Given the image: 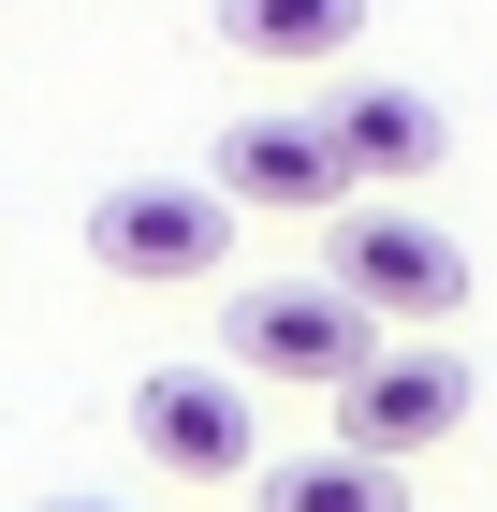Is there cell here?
<instances>
[{"label": "cell", "instance_id": "cell-4", "mask_svg": "<svg viewBox=\"0 0 497 512\" xmlns=\"http://www.w3.org/2000/svg\"><path fill=\"white\" fill-rule=\"evenodd\" d=\"M132 454L176 483H234L264 469V425H249V366H147L132 381Z\"/></svg>", "mask_w": 497, "mask_h": 512}, {"label": "cell", "instance_id": "cell-1", "mask_svg": "<svg viewBox=\"0 0 497 512\" xmlns=\"http://www.w3.org/2000/svg\"><path fill=\"white\" fill-rule=\"evenodd\" d=\"M351 308H381L395 337H454L468 322V249L424 220V205H337V249H322Z\"/></svg>", "mask_w": 497, "mask_h": 512}, {"label": "cell", "instance_id": "cell-8", "mask_svg": "<svg viewBox=\"0 0 497 512\" xmlns=\"http://www.w3.org/2000/svg\"><path fill=\"white\" fill-rule=\"evenodd\" d=\"M220 44L264 59V74H307V59H351L366 44V0H220Z\"/></svg>", "mask_w": 497, "mask_h": 512}, {"label": "cell", "instance_id": "cell-2", "mask_svg": "<svg viewBox=\"0 0 497 512\" xmlns=\"http://www.w3.org/2000/svg\"><path fill=\"white\" fill-rule=\"evenodd\" d=\"M220 249H234V191L220 176H117L88 205V264L132 278V293H191V278H220Z\"/></svg>", "mask_w": 497, "mask_h": 512}, {"label": "cell", "instance_id": "cell-3", "mask_svg": "<svg viewBox=\"0 0 497 512\" xmlns=\"http://www.w3.org/2000/svg\"><path fill=\"white\" fill-rule=\"evenodd\" d=\"M381 337H395V322H381V308H351L322 264H307V278H249V293L220 308V352L249 366V381H322V395L381 352Z\"/></svg>", "mask_w": 497, "mask_h": 512}, {"label": "cell", "instance_id": "cell-7", "mask_svg": "<svg viewBox=\"0 0 497 512\" xmlns=\"http://www.w3.org/2000/svg\"><path fill=\"white\" fill-rule=\"evenodd\" d=\"M322 118H337V147H351V176H366V191H410V176H439V147H454V118H439L424 88H395V74L337 88Z\"/></svg>", "mask_w": 497, "mask_h": 512}, {"label": "cell", "instance_id": "cell-6", "mask_svg": "<svg viewBox=\"0 0 497 512\" xmlns=\"http://www.w3.org/2000/svg\"><path fill=\"white\" fill-rule=\"evenodd\" d=\"M249 220H337L366 176H351L337 118H220V161H205Z\"/></svg>", "mask_w": 497, "mask_h": 512}, {"label": "cell", "instance_id": "cell-10", "mask_svg": "<svg viewBox=\"0 0 497 512\" xmlns=\"http://www.w3.org/2000/svg\"><path fill=\"white\" fill-rule=\"evenodd\" d=\"M30 512H132V498H88V483H59V498H30Z\"/></svg>", "mask_w": 497, "mask_h": 512}, {"label": "cell", "instance_id": "cell-5", "mask_svg": "<svg viewBox=\"0 0 497 512\" xmlns=\"http://www.w3.org/2000/svg\"><path fill=\"white\" fill-rule=\"evenodd\" d=\"M468 425V352H424V337H381V352L337 381V439L351 454H381V469H410V454H439V439Z\"/></svg>", "mask_w": 497, "mask_h": 512}, {"label": "cell", "instance_id": "cell-9", "mask_svg": "<svg viewBox=\"0 0 497 512\" xmlns=\"http://www.w3.org/2000/svg\"><path fill=\"white\" fill-rule=\"evenodd\" d=\"M249 512H410V469H381V454H278V469H249Z\"/></svg>", "mask_w": 497, "mask_h": 512}]
</instances>
